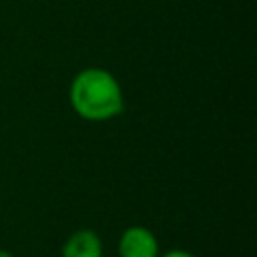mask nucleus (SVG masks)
Wrapping results in <instances>:
<instances>
[{
    "label": "nucleus",
    "instance_id": "1",
    "mask_svg": "<svg viewBox=\"0 0 257 257\" xmlns=\"http://www.w3.org/2000/svg\"><path fill=\"white\" fill-rule=\"evenodd\" d=\"M70 104L86 120H108L122 112V90L110 72L86 68L70 84Z\"/></svg>",
    "mask_w": 257,
    "mask_h": 257
},
{
    "label": "nucleus",
    "instance_id": "2",
    "mask_svg": "<svg viewBox=\"0 0 257 257\" xmlns=\"http://www.w3.org/2000/svg\"><path fill=\"white\" fill-rule=\"evenodd\" d=\"M120 257H159V243L147 227H128L118 241Z\"/></svg>",
    "mask_w": 257,
    "mask_h": 257
},
{
    "label": "nucleus",
    "instance_id": "3",
    "mask_svg": "<svg viewBox=\"0 0 257 257\" xmlns=\"http://www.w3.org/2000/svg\"><path fill=\"white\" fill-rule=\"evenodd\" d=\"M62 257H102V243L94 231H74L62 247Z\"/></svg>",
    "mask_w": 257,
    "mask_h": 257
},
{
    "label": "nucleus",
    "instance_id": "4",
    "mask_svg": "<svg viewBox=\"0 0 257 257\" xmlns=\"http://www.w3.org/2000/svg\"><path fill=\"white\" fill-rule=\"evenodd\" d=\"M161 257H195V255H191V253H187V251H183V249H173V251H167V253L161 255Z\"/></svg>",
    "mask_w": 257,
    "mask_h": 257
},
{
    "label": "nucleus",
    "instance_id": "5",
    "mask_svg": "<svg viewBox=\"0 0 257 257\" xmlns=\"http://www.w3.org/2000/svg\"><path fill=\"white\" fill-rule=\"evenodd\" d=\"M0 257H12L8 251H4V249H0Z\"/></svg>",
    "mask_w": 257,
    "mask_h": 257
}]
</instances>
